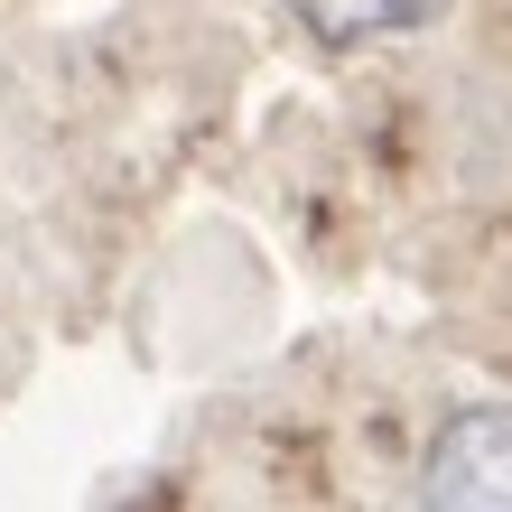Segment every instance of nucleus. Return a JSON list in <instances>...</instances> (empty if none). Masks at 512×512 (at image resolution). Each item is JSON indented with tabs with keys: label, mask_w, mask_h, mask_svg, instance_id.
<instances>
[{
	"label": "nucleus",
	"mask_w": 512,
	"mask_h": 512,
	"mask_svg": "<svg viewBox=\"0 0 512 512\" xmlns=\"http://www.w3.org/2000/svg\"><path fill=\"white\" fill-rule=\"evenodd\" d=\"M419 503H512V401L457 410L419 457Z\"/></svg>",
	"instance_id": "1"
},
{
	"label": "nucleus",
	"mask_w": 512,
	"mask_h": 512,
	"mask_svg": "<svg viewBox=\"0 0 512 512\" xmlns=\"http://www.w3.org/2000/svg\"><path fill=\"white\" fill-rule=\"evenodd\" d=\"M289 10L308 19L326 47H401V38L447 28L457 0H289Z\"/></svg>",
	"instance_id": "2"
}]
</instances>
